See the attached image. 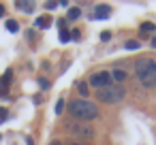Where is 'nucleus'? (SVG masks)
Returning <instances> with one entry per match:
<instances>
[{"mask_svg":"<svg viewBox=\"0 0 156 145\" xmlns=\"http://www.w3.org/2000/svg\"><path fill=\"white\" fill-rule=\"evenodd\" d=\"M69 113L79 122H90V119L98 117V107L94 102L86 100V98L83 100H73V102H69Z\"/></svg>","mask_w":156,"mask_h":145,"instance_id":"obj_1","label":"nucleus"},{"mask_svg":"<svg viewBox=\"0 0 156 145\" xmlns=\"http://www.w3.org/2000/svg\"><path fill=\"white\" fill-rule=\"evenodd\" d=\"M135 73L143 88H156V60H147V58L139 60Z\"/></svg>","mask_w":156,"mask_h":145,"instance_id":"obj_2","label":"nucleus"},{"mask_svg":"<svg viewBox=\"0 0 156 145\" xmlns=\"http://www.w3.org/2000/svg\"><path fill=\"white\" fill-rule=\"evenodd\" d=\"M124 96H126V90H124V85H120V83H111L109 88L98 90V100L105 102V105H115V102H120Z\"/></svg>","mask_w":156,"mask_h":145,"instance_id":"obj_3","label":"nucleus"},{"mask_svg":"<svg viewBox=\"0 0 156 145\" xmlns=\"http://www.w3.org/2000/svg\"><path fill=\"white\" fill-rule=\"evenodd\" d=\"M111 81H113V79H111V73H107V71H98V73H94V75L90 77V85L96 88V90L109 88Z\"/></svg>","mask_w":156,"mask_h":145,"instance_id":"obj_4","label":"nucleus"},{"mask_svg":"<svg viewBox=\"0 0 156 145\" xmlns=\"http://www.w3.org/2000/svg\"><path fill=\"white\" fill-rule=\"evenodd\" d=\"M69 130H71V134L75 139H92L94 136V130L90 126H86V124H73Z\"/></svg>","mask_w":156,"mask_h":145,"instance_id":"obj_5","label":"nucleus"},{"mask_svg":"<svg viewBox=\"0 0 156 145\" xmlns=\"http://www.w3.org/2000/svg\"><path fill=\"white\" fill-rule=\"evenodd\" d=\"M109 15H111V7H107V5L96 7V13H94V17H96V19H107Z\"/></svg>","mask_w":156,"mask_h":145,"instance_id":"obj_6","label":"nucleus"},{"mask_svg":"<svg viewBox=\"0 0 156 145\" xmlns=\"http://www.w3.org/2000/svg\"><path fill=\"white\" fill-rule=\"evenodd\" d=\"M15 7H17L20 11H24V13H32V11H34V2H26V0H17Z\"/></svg>","mask_w":156,"mask_h":145,"instance_id":"obj_7","label":"nucleus"},{"mask_svg":"<svg viewBox=\"0 0 156 145\" xmlns=\"http://www.w3.org/2000/svg\"><path fill=\"white\" fill-rule=\"evenodd\" d=\"M111 79H113V81H118V83L122 85V81L126 79V71H122V68H115V71L111 73Z\"/></svg>","mask_w":156,"mask_h":145,"instance_id":"obj_8","label":"nucleus"},{"mask_svg":"<svg viewBox=\"0 0 156 145\" xmlns=\"http://www.w3.org/2000/svg\"><path fill=\"white\" fill-rule=\"evenodd\" d=\"M49 24H51V22H49V17H47V15H41V17L37 19V28H47Z\"/></svg>","mask_w":156,"mask_h":145,"instance_id":"obj_9","label":"nucleus"},{"mask_svg":"<svg viewBox=\"0 0 156 145\" xmlns=\"http://www.w3.org/2000/svg\"><path fill=\"white\" fill-rule=\"evenodd\" d=\"M79 17H81V9H77V7L69 9V19H79Z\"/></svg>","mask_w":156,"mask_h":145,"instance_id":"obj_10","label":"nucleus"},{"mask_svg":"<svg viewBox=\"0 0 156 145\" xmlns=\"http://www.w3.org/2000/svg\"><path fill=\"white\" fill-rule=\"evenodd\" d=\"M141 32H143V34L154 32V24H152V22H143V24H141Z\"/></svg>","mask_w":156,"mask_h":145,"instance_id":"obj_11","label":"nucleus"},{"mask_svg":"<svg viewBox=\"0 0 156 145\" xmlns=\"http://www.w3.org/2000/svg\"><path fill=\"white\" fill-rule=\"evenodd\" d=\"M7 30H9V32H17V30H20L17 22H15V19H7Z\"/></svg>","mask_w":156,"mask_h":145,"instance_id":"obj_12","label":"nucleus"},{"mask_svg":"<svg viewBox=\"0 0 156 145\" xmlns=\"http://www.w3.org/2000/svg\"><path fill=\"white\" fill-rule=\"evenodd\" d=\"M77 90H79L81 96H88V90H90V88H88L86 83H77Z\"/></svg>","mask_w":156,"mask_h":145,"instance_id":"obj_13","label":"nucleus"},{"mask_svg":"<svg viewBox=\"0 0 156 145\" xmlns=\"http://www.w3.org/2000/svg\"><path fill=\"white\" fill-rule=\"evenodd\" d=\"M139 47H141L139 41H128V43H126V49H130V51H133V49H139Z\"/></svg>","mask_w":156,"mask_h":145,"instance_id":"obj_14","label":"nucleus"},{"mask_svg":"<svg viewBox=\"0 0 156 145\" xmlns=\"http://www.w3.org/2000/svg\"><path fill=\"white\" fill-rule=\"evenodd\" d=\"M62 111H64V98H60V100H58V102H56V113H58V115H60V113H62Z\"/></svg>","mask_w":156,"mask_h":145,"instance_id":"obj_15","label":"nucleus"},{"mask_svg":"<svg viewBox=\"0 0 156 145\" xmlns=\"http://www.w3.org/2000/svg\"><path fill=\"white\" fill-rule=\"evenodd\" d=\"M69 39H71V34L66 32V28H64V30H60V41H62V43H66Z\"/></svg>","mask_w":156,"mask_h":145,"instance_id":"obj_16","label":"nucleus"},{"mask_svg":"<svg viewBox=\"0 0 156 145\" xmlns=\"http://www.w3.org/2000/svg\"><path fill=\"white\" fill-rule=\"evenodd\" d=\"M7 117H9V111L7 109H0V122H5Z\"/></svg>","mask_w":156,"mask_h":145,"instance_id":"obj_17","label":"nucleus"},{"mask_svg":"<svg viewBox=\"0 0 156 145\" xmlns=\"http://www.w3.org/2000/svg\"><path fill=\"white\" fill-rule=\"evenodd\" d=\"M101 39H103V41H109V39H111V34H109V32H103V34H101Z\"/></svg>","mask_w":156,"mask_h":145,"instance_id":"obj_18","label":"nucleus"},{"mask_svg":"<svg viewBox=\"0 0 156 145\" xmlns=\"http://www.w3.org/2000/svg\"><path fill=\"white\" fill-rule=\"evenodd\" d=\"M0 17H5V7L0 5Z\"/></svg>","mask_w":156,"mask_h":145,"instance_id":"obj_19","label":"nucleus"},{"mask_svg":"<svg viewBox=\"0 0 156 145\" xmlns=\"http://www.w3.org/2000/svg\"><path fill=\"white\" fill-rule=\"evenodd\" d=\"M26 143H28V145H34V143H32V139H30V136H28V139H26Z\"/></svg>","mask_w":156,"mask_h":145,"instance_id":"obj_20","label":"nucleus"},{"mask_svg":"<svg viewBox=\"0 0 156 145\" xmlns=\"http://www.w3.org/2000/svg\"><path fill=\"white\" fill-rule=\"evenodd\" d=\"M152 47H154V49H156V36H154V39H152Z\"/></svg>","mask_w":156,"mask_h":145,"instance_id":"obj_21","label":"nucleus"},{"mask_svg":"<svg viewBox=\"0 0 156 145\" xmlns=\"http://www.w3.org/2000/svg\"><path fill=\"white\" fill-rule=\"evenodd\" d=\"M51 145H62V143H58V141H54V143H51Z\"/></svg>","mask_w":156,"mask_h":145,"instance_id":"obj_22","label":"nucleus"},{"mask_svg":"<svg viewBox=\"0 0 156 145\" xmlns=\"http://www.w3.org/2000/svg\"><path fill=\"white\" fill-rule=\"evenodd\" d=\"M73 145H86V143H73Z\"/></svg>","mask_w":156,"mask_h":145,"instance_id":"obj_23","label":"nucleus"}]
</instances>
